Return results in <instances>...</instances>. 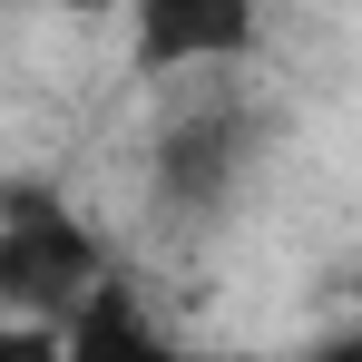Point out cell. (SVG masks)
<instances>
[{
    "label": "cell",
    "mask_w": 362,
    "mask_h": 362,
    "mask_svg": "<svg viewBox=\"0 0 362 362\" xmlns=\"http://www.w3.org/2000/svg\"><path fill=\"white\" fill-rule=\"evenodd\" d=\"M226 167H235V127L226 118H186L177 137H167V186H177V196H216Z\"/></svg>",
    "instance_id": "cell-4"
},
{
    "label": "cell",
    "mask_w": 362,
    "mask_h": 362,
    "mask_svg": "<svg viewBox=\"0 0 362 362\" xmlns=\"http://www.w3.org/2000/svg\"><path fill=\"white\" fill-rule=\"evenodd\" d=\"M127 49L147 78L255 49V0H127Z\"/></svg>",
    "instance_id": "cell-2"
},
{
    "label": "cell",
    "mask_w": 362,
    "mask_h": 362,
    "mask_svg": "<svg viewBox=\"0 0 362 362\" xmlns=\"http://www.w3.org/2000/svg\"><path fill=\"white\" fill-rule=\"evenodd\" d=\"M59 362H186L177 333L147 313V294H127V284H88V294L59 313Z\"/></svg>",
    "instance_id": "cell-3"
},
{
    "label": "cell",
    "mask_w": 362,
    "mask_h": 362,
    "mask_svg": "<svg viewBox=\"0 0 362 362\" xmlns=\"http://www.w3.org/2000/svg\"><path fill=\"white\" fill-rule=\"evenodd\" d=\"M59 10H78V20H98V10H118V0H59Z\"/></svg>",
    "instance_id": "cell-6"
},
{
    "label": "cell",
    "mask_w": 362,
    "mask_h": 362,
    "mask_svg": "<svg viewBox=\"0 0 362 362\" xmlns=\"http://www.w3.org/2000/svg\"><path fill=\"white\" fill-rule=\"evenodd\" d=\"M98 274H108V255H98V235L69 216L59 196H30V186L0 196V303L10 313L59 323Z\"/></svg>",
    "instance_id": "cell-1"
},
{
    "label": "cell",
    "mask_w": 362,
    "mask_h": 362,
    "mask_svg": "<svg viewBox=\"0 0 362 362\" xmlns=\"http://www.w3.org/2000/svg\"><path fill=\"white\" fill-rule=\"evenodd\" d=\"M0 362H59V323L10 313V323H0Z\"/></svg>",
    "instance_id": "cell-5"
}]
</instances>
